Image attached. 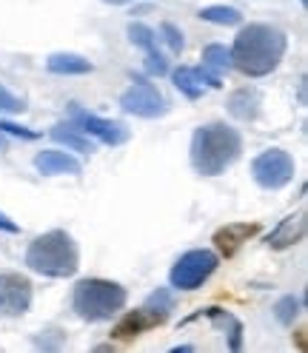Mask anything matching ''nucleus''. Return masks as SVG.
<instances>
[{
  "label": "nucleus",
  "instance_id": "nucleus-1",
  "mask_svg": "<svg viewBox=\"0 0 308 353\" xmlns=\"http://www.w3.org/2000/svg\"><path fill=\"white\" fill-rule=\"evenodd\" d=\"M289 52V34L271 23L240 26L231 43V69L246 77H269Z\"/></svg>",
  "mask_w": 308,
  "mask_h": 353
},
{
  "label": "nucleus",
  "instance_id": "nucleus-2",
  "mask_svg": "<svg viewBox=\"0 0 308 353\" xmlns=\"http://www.w3.org/2000/svg\"><path fill=\"white\" fill-rule=\"evenodd\" d=\"M243 154V134L229 123H206L197 125L189 145L191 168L203 176L226 174Z\"/></svg>",
  "mask_w": 308,
  "mask_h": 353
},
{
  "label": "nucleus",
  "instance_id": "nucleus-3",
  "mask_svg": "<svg viewBox=\"0 0 308 353\" xmlns=\"http://www.w3.org/2000/svg\"><path fill=\"white\" fill-rule=\"evenodd\" d=\"M26 268L46 279H69L80 268V251L69 231L52 228L46 234H37L23 254Z\"/></svg>",
  "mask_w": 308,
  "mask_h": 353
},
{
  "label": "nucleus",
  "instance_id": "nucleus-4",
  "mask_svg": "<svg viewBox=\"0 0 308 353\" xmlns=\"http://www.w3.org/2000/svg\"><path fill=\"white\" fill-rule=\"evenodd\" d=\"M128 302V294L120 282L89 276L72 288V311L89 325L112 322Z\"/></svg>",
  "mask_w": 308,
  "mask_h": 353
},
{
  "label": "nucleus",
  "instance_id": "nucleus-5",
  "mask_svg": "<svg viewBox=\"0 0 308 353\" xmlns=\"http://www.w3.org/2000/svg\"><path fill=\"white\" fill-rule=\"evenodd\" d=\"M220 268V256L211 248H191L177 256L169 271V285L174 291H197Z\"/></svg>",
  "mask_w": 308,
  "mask_h": 353
},
{
  "label": "nucleus",
  "instance_id": "nucleus-6",
  "mask_svg": "<svg viewBox=\"0 0 308 353\" xmlns=\"http://www.w3.org/2000/svg\"><path fill=\"white\" fill-rule=\"evenodd\" d=\"M297 174V163L285 148H266L251 160V176L260 188L280 191L285 188Z\"/></svg>",
  "mask_w": 308,
  "mask_h": 353
},
{
  "label": "nucleus",
  "instance_id": "nucleus-7",
  "mask_svg": "<svg viewBox=\"0 0 308 353\" xmlns=\"http://www.w3.org/2000/svg\"><path fill=\"white\" fill-rule=\"evenodd\" d=\"M120 108L131 117H140V120H157L169 112V103L163 97V92L154 83L135 77L126 92L120 94Z\"/></svg>",
  "mask_w": 308,
  "mask_h": 353
},
{
  "label": "nucleus",
  "instance_id": "nucleus-8",
  "mask_svg": "<svg viewBox=\"0 0 308 353\" xmlns=\"http://www.w3.org/2000/svg\"><path fill=\"white\" fill-rule=\"evenodd\" d=\"M69 123L80 128L86 137H92L95 143H103V145H123L128 140V131L123 123L103 120L92 112H86V108H80L77 103H69Z\"/></svg>",
  "mask_w": 308,
  "mask_h": 353
},
{
  "label": "nucleus",
  "instance_id": "nucleus-9",
  "mask_svg": "<svg viewBox=\"0 0 308 353\" xmlns=\"http://www.w3.org/2000/svg\"><path fill=\"white\" fill-rule=\"evenodd\" d=\"M32 307V282L20 274H0V316H23Z\"/></svg>",
  "mask_w": 308,
  "mask_h": 353
},
{
  "label": "nucleus",
  "instance_id": "nucleus-10",
  "mask_svg": "<svg viewBox=\"0 0 308 353\" xmlns=\"http://www.w3.org/2000/svg\"><path fill=\"white\" fill-rule=\"evenodd\" d=\"M35 168L43 176H55V174H72V176H77L83 171L80 160L72 157L69 151H60V148H43V151H37Z\"/></svg>",
  "mask_w": 308,
  "mask_h": 353
},
{
  "label": "nucleus",
  "instance_id": "nucleus-11",
  "mask_svg": "<svg viewBox=\"0 0 308 353\" xmlns=\"http://www.w3.org/2000/svg\"><path fill=\"white\" fill-rule=\"evenodd\" d=\"M262 112V94L254 85H243L229 97V114L240 123H254Z\"/></svg>",
  "mask_w": 308,
  "mask_h": 353
},
{
  "label": "nucleus",
  "instance_id": "nucleus-12",
  "mask_svg": "<svg viewBox=\"0 0 308 353\" xmlns=\"http://www.w3.org/2000/svg\"><path fill=\"white\" fill-rule=\"evenodd\" d=\"M302 236H305V214H302V211H297V214H291V216L280 219V225L266 236V242H269V248L282 251V248L297 245V242H300Z\"/></svg>",
  "mask_w": 308,
  "mask_h": 353
},
{
  "label": "nucleus",
  "instance_id": "nucleus-13",
  "mask_svg": "<svg viewBox=\"0 0 308 353\" xmlns=\"http://www.w3.org/2000/svg\"><path fill=\"white\" fill-rule=\"evenodd\" d=\"M46 72L60 74V77H83V74L95 72V63L86 60L83 54H75V52H55L46 60Z\"/></svg>",
  "mask_w": 308,
  "mask_h": 353
},
{
  "label": "nucleus",
  "instance_id": "nucleus-14",
  "mask_svg": "<svg viewBox=\"0 0 308 353\" xmlns=\"http://www.w3.org/2000/svg\"><path fill=\"white\" fill-rule=\"evenodd\" d=\"M171 80H174V88H177L186 100H200L206 92V83H203L197 65H180V69H174Z\"/></svg>",
  "mask_w": 308,
  "mask_h": 353
},
{
  "label": "nucleus",
  "instance_id": "nucleus-15",
  "mask_svg": "<svg viewBox=\"0 0 308 353\" xmlns=\"http://www.w3.org/2000/svg\"><path fill=\"white\" fill-rule=\"evenodd\" d=\"M52 140L60 143V145H66L69 151H80V154H92V151H95V140H92V137H86L83 131L75 128L69 120H66V123H57V125L52 128Z\"/></svg>",
  "mask_w": 308,
  "mask_h": 353
},
{
  "label": "nucleus",
  "instance_id": "nucleus-16",
  "mask_svg": "<svg viewBox=\"0 0 308 353\" xmlns=\"http://www.w3.org/2000/svg\"><path fill=\"white\" fill-rule=\"evenodd\" d=\"M163 319L160 316H154L151 311H146V307H140V311L135 314H126L120 319V325L115 327V336L117 339H131V336H140L146 327H154V325H160Z\"/></svg>",
  "mask_w": 308,
  "mask_h": 353
},
{
  "label": "nucleus",
  "instance_id": "nucleus-17",
  "mask_svg": "<svg viewBox=\"0 0 308 353\" xmlns=\"http://www.w3.org/2000/svg\"><path fill=\"white\" fill-rule=\"evenodd\" d=\"M197 17L214 26H243V12L234 6H203Z\"/></svg>",
  "mask_w": 308,
  "mask_h": 353
},
{
  "label": "nucleus",
  "instance_id": "nucleus-18",
  "mask_svg": "<svg viewBox=\"0 0 308 353\" xmlns=\"http://www.w3.org/2000/svg\"><path fill=\"white\" fill-rule=\"evenodd\" d=\"M200 60H203L200 65H206L209 72L223 74V72L231 69V49L223 46V43H209V46L203 49V54H200Z\"/></svg>",
  "mask_w": 308,
  "mask_h": 353
},
{
  "label": "nucleus",
  "instance_id": "nucleus-19",
  "mask_svg": "<svg viewBox=\"0 0 308 353\" xmlns=\"http://www.w3.org/2000/svg\"><path fill=\"white\" fill-rule=\"evenodd\" d=\"M251 234H257V225H229V228H223V231H217L214 242H217V245L223 248L226 256H229V254L237 251L240 242H246V236H251Z\"/></svg>",
  "mask_w": 308,
  "mask_h": 353
},
{
  "label": "nucleus",
  "instance_id": "nucleus-20",
  "mask_svg": "<svg viewBox=\"0 0 308 353\" xmlns=\"http://www.w3.org/2000/svg\"><path fill=\"white\" fill-rule=\"evenodd\" d=\"M126 37H128L131 46H137L143 52L157 46V34H154V29L146 26V23H140V20H131V23L126 26Z\"/></svg>",
  "mask_w": 308,
  "mask_h": 353
},
{
  "label": "nucleus",
  "instance_id": "nucleus-21",
  "mask_svg": "<svg viewBox=\"0 0 308 353\" xmlns=\"http://www.w3.org/2000/svg\"><path fill=\"white\" fill-rule=\"evenodd\" d=\"M146 311H151L154 316H160V319H166L171 311H174V288L169 285V288H157L148 299H146Z\"/></svg>",
  "mask_w": 308,
  "mask_h": 353
},
{
  "label": "nucleus",
  "instance_id": "nucleus-22",
  "mask_svg": "<svg viewBox=\"0 0 308 353\" xmlns=\"http://www.w3.org/2000/svg\"><path fill=\"white\" fill-rule=\"evenodd\" d=\"M300 307H302V299H297V296H282V299L274 305V319H277L280 325H285V327H291L294 319L300 316Z\"/></svg>",
  "mask_w": 308,
  "mask_h": 353
},
{
  "label": "nucleus",
  "instance_id": "nucleus-23",
  "mask_svg": "<svg viewBox=\"0 0 308 353\" xmlns=\"http://www.w3.org/2000/svg\"><path fill=\"white\" fill-rule=\"evenodd\" d=\"M146 72L151 77H166L169 74V60H166V54L157 46L146 52Z\"/></svg>",
  "mask_w": 308,
  "mask_h": 353
},
{
  "label": "nucleus",
  "instance_id": "nucleus-24",
  "mask_svg": "<svg viewBox=\"0 0 308 353\" xmlns=\"http://www.w3.org/2000/svg\"><path fill=\"white\" fill-rule=\"evenodd\" d=\"M160 34H163V40L169 43V49H171L174 54H180V52L186 49V40H183V32H180L177 26H174V23H169V20H166V23H160Z\"/></svg>",
  "mask_w": 308,
  "mask_h": 353
},
{
  "label": "nucleus",
  "instance_id": "nucleus-25",
  "mask_svg": "<svg viewBox=\"0 0 308 353\" xmlns=\"http://www.w3.org/2000/svg\"><path fill=\"white\" fill-rule=\"evenodd\" d=\"M0 112H6V114H17V112H26V103L15 97L6 85H0Z\"/></svg>",
  "mask_w": 308,
  "mask_h": 353
},
{
  "label": "nucleus",
  "instance_id": "nucleus-26",
  "mask_svg": "<svg viewBox=\"0 0 308 353\" xmlns=\"http://www.w3.org/2000/svg\"><path fill=\"white\" fill-rule=\"evenodd\" d=\"M0 131H3V134H12V137H20V140H37L40 137L37 131H32L26 125H17L12 120H0Z\"/></svg>",
  "mask_w": 308,
  "mask_h": 353
},
{
  "label": "nucleus",
  "instance_id": "nucleus-27",
  "mask_svg": "<svg viewBox=\"0 0 308 353\" xmlns=\"http://www.w3.org/2000/svg\"><path fill=\"white\" fill-rule=\"evenodd\" d=\"M240 345H243V325L234 319L231 322V334H229V347L231 350H240Z\"/></svg>",
  "mask_w": 308,
  "mask_h": 353
},
{
  "label": "nucleus",
  "instance_id": "nucleus-28",
  "mask_svg": "<svg viewBox=\"0 0 308 353\" xmlns=\"http://www.w3.org/2000/svg\"><path fill=\"white\" fill-rule=\"evenodd\" d=\"M0 231H6V234H17V231H20V225L15 223V219H9L3 211H0Z\"/></svg>",
  "mask_w": 308,
  "mask_h": 353
},
{
  "label": "nucleus",
  "instance_id": "nucleus-29",
  "mask_svg": "<svg viewBox=\"0 0 308 353\" xmlns=\"http://www.w3.org/2000/svg\"><path fill=\"white\" fill-rule=\"evenodd\" d=\"M6 145H9V140H6L3 131H0V151H6Z\"/></svg>",
  "mask_w": 308,
  "mask_h": 353
},
{
  "label": "nucleus",
  "instance_id": "nucleus-30",
  "mask_svg": "<svg viewBox=\"0 0 308 353\" xmlns=\"http://www.w3.org/2000/svg\"><path fill=\"white\" fill-rule=\"evenodd\" d=\"M103 3H112V6H126L128 0H103Z\"/></svg>",
  "mask_w": 308,
  "mask_h": 353
},
{
  "label": "nucleus",
  "instance_id": "nucleus-31",
  "mask_svg": "<svg viewBox=\"0 0 308 353\" xmlns=\"http://www.w3.org/2000/svg\"><path fill=\"white\" fill-rule=\"evenodd\" d=\"M300 3H302V6H308V0H300Z\"/></svg>",
  "mask_w": 308,
  "mask_h": 353
}]
</instances>
